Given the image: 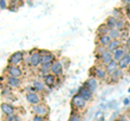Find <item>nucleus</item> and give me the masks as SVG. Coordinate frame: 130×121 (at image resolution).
Returning a JSON list of instances; mask_svg holds the SVG:
<instances>
[{"instance_id":"nucleus-1","label":"nucleus","mask_w":130,"mask_h":121,"mask_svg":"<svg viewBox=\"0 0 130 121\" xmlns=\"http://www.w3.org/2000/svg\"><path fill=\"white\" fill-rule=\"evenodd\" d=\"M22 61H23V53L19 51V52L13 53V55H11L9 63L11 64V66H16V65H19L20 63H22Z\"/></svg>"},{"instance_id":"nucleus-2","label":"nucleus","mask_w":130,"mask_h":121,"mask_svg":"<svg viewBox=\"0 0 130 121\" xmlns=\"http://www.w3.org/2000/svg\"><path fill=\"white\" fill-rule=\"evenodd\" d=\"M39 64L41 65V54L40 52H34L30 56V65L32 67H37Z\"/></svg>"},{"instance_id":"nucleus-3","label":"nucleus","mask_w":130,"mask_h":121,"mask_svg":"<svg viewBox=\"0 0 130 121\" xmlns=\"http://www.w3.org/2000/svg\"><path fill=\"white\" fill-rule=\"evenodd\" d=\"M50 70L52 72V75H54V76H59V75L62 74V72H63V68H62V64H61V62L52 63Z\"/></svg>"},{"instance_id":"nucleus-4","label":"nucleus","mask_w":130,"mask_h":121,"mask_svg":"<svg viewBox=\"0 0 130 121\" xmlns=\"http://www.w3.org/2000/svg\"><path fill=\"white\" fill-rule=\"evenodd\" d=\"M1 109H2V111L5 112L7 116H9V117L10 116H14V112H15L14 107L12 106V105H10V104L2 103L1 104Z\"/></svg>"},{"instance_id":"nucleus-5","label":"nucleus","mask_w":130,"mask_h":121,"mask_svg":"<svg viewBox=\"0 0 130 121\" xmlns=\"http://www.w3.org/2000/svg\"><path fill=\"white\" fill-rule=\"evenodd\" d=\"M73 105L77 108H84L86 105V100H85L80 95H75L73 97Z\"/></svg>"},{"instance_id":"nucleus-6","label":"nucleus","mask_w":130,"mask_h":121,"mask_svg":"<svg viewBox=\"0 0 130 121\" xmlns=\"http://www.w3.org/2000/svg\"><path fill=\"white\" fill-rule=\"evenodd\" d=\"M8 72H9L10 77L19 78V77L22 76V70L20 69L18 66H9V68H8Z\"/></svg>"},{"instance_id":"nucleus-7","label":"nucleus","mask_w":130,"mask_h":121,"mask_svg":"<svg viewBox=\"0 0 130 121\" xmlns=\"http://www.w3.org/2000/svg\"><path fill=\"white\" fill-rule=\"evenodd\" d=\"M79 95H80L85 100H89V99H91V97H92V91L89 90V89H88L86 86H85V88L80 89Z\"/></svg>"},{"instance_id":"nucleus-8","label":"nucleus","mask_w":130,"mask_h":121,"mask_svg":"<svg viewBox=\"0 0 130 121\" xmlns=\"http://www.w3.org/2000/svg\"><path fill=\"white\" fill-rule=\"evenodd\" d=\"M32 110H34L35 114H37V116H41V117L48 114V109L43 105H35L32 107Z\"/></svg>"},{"instance_id":"nucleus-9","label":"nucleus","mask_w":130,"mask_h":121,"mask_svg":"<svg viewBox=\"0 0 130 121\" xmlns=\"http://www.w3.org/2000/svg\"><path fill=\"white\" fill-rule=\"evenodd\" d=\"M26 98H27V102L32 105H37L40 102V96L36 93H28L26 95Z\"/></svg>"},{"instance_id":"nucleus-10","label":"nucleus","mask_w":130,"mask_h":121,"mask_svg":"<svg viewBox=\"0 0 130 121\" xmlns=\"http://www.w3.org/2000/svg\"><path fill=\"white\" fill-rule=\"evenodd\" d=\"M124 56H125L124 49H120V48H118L117 50H115L113 52V59L115 61V62H117V63H118L119 61L124 57Z\"/></svg>"},{"instance_id":"nucleus-11","label":"nucleus","mask_w":130,"mask_h":121,"mask_svg":"<svg viewBox=\"0 0 130 121\" xmlns=\"http://www.w3.org/2000/svg\"><path fill=\"white\" fill-rule=\"evenodd\" d=\"M117 65H118V63L115 62V61H112L111 63L108 64V65H106V74L108 75H113L114 72H115L118 68H117Z\"/></svg>"},{"instance_id":"nucleus-12","label":"nucleus","mask_w":130,"mask_h":121,"mask_svg":"<svg viewBox=\"0 0 130 121\" xmlns=\"http://www.w3.org/2000/svg\"><path fill=\"white\" fill-rule=\"evenodd\" d=\"M101 59H102V62L104 63V64H106V65H108L109 63L113 61V54L111 53L109 51H105L104 53L101 55Z\"/></svg>"},{"instance_id":"nucleus-13","label":"nucleus","mask_w":130,"mask_h":121,"mask_svg":"<svg viewBox=\"0 0 130 121\" xmlns=\"http://www.w3.org/2000/svg\"><path fill=\"white\" fill-rule=\"evenodd\" d=\"M130 64V54H125V56L118 62L119 68H126Z\"/></svg>"},{"instance_id":"nucleus-14","label":"nucleus","mask_w":130,"mask_h":121,"mask_svg":"<svg viewBox=\"0 0 130 121\" xmlns=\"http://www.w3.org/2000/svg\"><path fill=\"white\" fill-rule=\"evenodd\" d=\"M112 42V38L109 35H101L100 37V43L102 47H108V44Z\"/></svg>"},{"instance_id":"nucleus-15","label":"nucleus","mask_w":130,"mask_h":121,"mask_svg":"<svg viewBox=\"0 0 130 121\" xmlns=\"http://www.w3.org/2000/svg\"><path fill=\"white\" fill-rule=\"evenodd\" d=\"M8 84L12 88H18L20 87L21 84V81H20L19 78H15V77H9L8 78Z\"/></svg>"},{"instance_id":"nucleus-16","label":"nucleus","mask_w":130,"mask_h":121,"mask_svg":"<svg viewBox=\"0 0 130 121\" xmlns=\"http://www.w3.org/2000/svg\"><path fill=\"white\" fill-rule=\"evenodd\" d=\"M44 83L48 87H53L55 83V76L54 75H47L44 77Z\"/></svg>"},{"instance_id":"nucleus-17","label":"nucleus","mask_w":130,"mask_h":121,"mask_svg":"<svg viewBox=\"0 0 130 121\" xmlns=\"http://www.w3.org/2000/svg\"><path fill=\"white\" fill-rule=\"evenodd\" d=\"M89 90H91V91H94L95 89H96V87H98V83H96V81H95V79H93V78H91V79H89L88 81H87V83L85 84Z\"/></svg>"},{"instance_id":"nucleus-18","label":"nucleus","mask_w":130,"mask_h":121,"mask_svg":"<svg viewBox=\"0 0 130 121\" xmlns=\"http://www.w3.org/2000/svg\"><path fill=\"white\" fill-rule=\"evenodd\" d=\"M116 23H117V19L115 17H108L107 18V21H106V24H107V27H108V29L109 30H112V29H115L116 28Z\"/></svg>"},{"instance_id":"nucleus-19","label":"nucleus","mask_w":130,"mask_h":121,"mask_svg":"<svg viewBox=\"0 0 130 121\" xmlns=\"http://www.w3.org/2000/svg\"><path fill=\"white\" fill-rule=\"evenodd\" d=\"M52 61H53V56L50 53L41 55V64H51Z\"/></svg>"},{"instance_id":"nucleus-20","label":"nucleus","mask_w":130,"mask_h":121,"mask_svg":"<svg viewBox=\"0 0 130 121\" xmlns=\"http://www.w3.org/2000/svg\"><path fill=\"white\" fill-rule=\"evenodd\" d=\"M118 46H119V41H117V40H112V42L108 44V47H107V51H109V52H114L115 50H117L118 49Z\"/></svg>"},{"instance_id":"nucleus-21","label":"nucleus","mask_w":130,"mask_h":121,"mask_svg":"<svg viewBox=\"0 0 130 121\" xmlns=\"http://www.w3.org/2000/svg\"><path fill=\"white\" fill-rule=\"evenodd\" d=\"M95 74H96V77H99L100 79H104L106 77V70L102 69V68H96Z\"/></svg>"},{"instance_id":"nucleus-22","label":"nucleus","mask_w":130,"mask_h":121,"mask_svg":"<svg viewBox=\"0 0 130 121\" xmlns=\"http://www.w3.org/2000/svg\"><path fill=\"white\" fill-rule=\"evenodd\" d=\"M119 35H120V33H119V30L118 29H112V30H109V37L111 38H117V37H119Z\"/></svg>"},{"instance_id":"nucleus-23","label":"nucleus","mask_w":130,"mask_h":121,"mask_svg":"<svg viewBox=\"0 0 130 121\" xmlns=\"http://www.w3.org/2000/svg\"><path fill=\"white\" fill-rule=\"evenodd\" d=\"M111 76H112V78H113V79H115V80H116V79H119L121 76H123V71L120 70V68H118V69H117V70L114 72L113 75H111Z\"/></svg>"},{"instance_id":"nucleus-24","label":"nucleus","mask_w":130,"mask_h":121,"mask_svg":"<svg viewBox=\"0 0 130 121\" xmlns=\"http://www.w3.org/2000/svg\"><path fill=\"white\" fill-rule=\"evenodd\" d=\"M34 88L38 91H42L43 90V83L40 82V81H35L34 82Z\"/></svg>"},{"instance_id":"nucleus-25","label":"nucleus","mask_w":130,"mask_h":121,"mask_svg":"<svg viewBox=\"0 0 130 121\" xmlns=\"http://www.w3.org/2000/svg\"><path fill=\"white\" fill-rule=\"evenodd\" d=\"M99 31L102 35H108V31H109V29H108V27L107 26H101V28L99 29Z\"/></svg>"},{"instance_id":"nucleus-26","label":"nucleus","mask_w":130,"mask_h":121,"mask_svg":"<svg viewBox=\"0 0 130 121\" xmlns=\"http://www.w3.org/2000/svg\"><path fill=\"white\" fill-rule=\"evenodd\" d=\"M51 65H52V64H41V71L46 72L49 69H51Z\"/></svg>"},{"instance_id":"nucleus-27","label":"nucleus","mask_w":130,"mask_h":121,"mask_svg":"<svg viewBox=\"0 0 130 121\" xmlns=\"http://www.w3.org/2000/svg\"><path fill=\"white\" fill-rule=\"evenodd\" d=\"M124 26V22L123 21H117L116 23V29H121Z\"/></svg>"},{"instance_id":"nucleus-28","label":"nucleus","mask_w":130,"mask_h":121,"mask_svg":"<svg viewBox=\"0 0 130 121\" xmlns=\"http://www.w3.org/2000/svg\"><path fill=\"white\" fill-rule=\"evenodd\" d=\"M68 121H80V118H79V116L74 115V116H72V117H71V119L68 120Z\"/></svg>"},{"instance_id":"nucleus-29","label":"nucleus","mask_w":130,"mask_h":121,"mask_svg":"<svg viewBox=\"0 0 130 121\" xmlns=\"http://www.w3.org/2000/svg\"><path fill=\"white\" fill-rule=\"evenodd\" d=\"M32 121H43V118L41 116H37V115H36L34 117V119H32Z\"/></svg>"},{"instance_id":"nucleus-30","label":"nucleus","mask_w":130,"mask_h":121,"mask_svg":"<svg viewBox=\"0 0 130 121\" xmlns=\"http://www.w3.org/2000/svg\"><path fill=\"white\" fill-rule=\"evenodd\" d=\"M6 7H7V3L5 1H0V8H1V9H5Z\"/></svg>"},{"instance_id":"nucleus-31","label":"nucleus","mask_w":130,"mask_h":121,"mask_svg":"<svg viewBox=\"0 0 130 121\" xmlns=\"http://www.w3.org/2000/svg\"><path fill=\"white\" fill-rule=\"evenodd\" d=\"M124 103H125V104H128V103H129V99H125Z\"/></svg>"},{"instance_id":"nucleus-32","label":"nucleus","mask_w":130,"mask_h":121,"mask_svg":"<svg viewBox=\"0 0 130 121\" xmlns=\"http://www.w3.org/2000/svg\"><path fill=\"white\" fill-rule=\"evenodd\" d=\"M129 92H130V89H129Z\"/></svg>"},{"instance_id":"nucleus-33","label":"nucleus","mask_w":130,"mask_h":121,"mask_svg":"<svg viewBox=\"0 0 130 121\" xmlns=\"http://www.w3.org/2000/svg\"><path fill=\"white\" fill-rule=\"evenodd\" d=\"M6 121H9V120H6Z\"/></svg>"}]
</instances>
